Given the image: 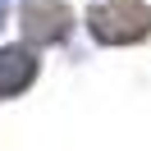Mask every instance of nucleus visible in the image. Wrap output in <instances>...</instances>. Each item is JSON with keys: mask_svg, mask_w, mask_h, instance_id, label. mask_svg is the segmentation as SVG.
<instances>
[{"mask_svg": "<svg viewBox=\"0 0 151 151\" xmlns=\"http://www.w3.org/2000/svg\"><path fill=\"white\" fill-rule=\"evenodd\" d=\"M92 37L110 41V46H124V41H142L151 32V9L137 5V0H110L101 9H92Z\"/></svg>", "mask_w": 151, "mask_h": 151, "instance_id": "nucleus-1", "label": "nucleus"}, {"mask_svg": "<svg viewBox=\"0 0 151 151\" xmlns=\"http://www.w3.org/2000/svg\"><path fill=\"white\" fill-rule=\"evenodd\" d=\"M69 19H73V14H69L60 0H32V5H23V37H28L32 46L64 41Z\"/></svg>", "mask_w": 151, "mask_h": 151, "instance_id": "nucleus-2", "label": "nucleus"}, {"mask_svg": "<svg viewBox=\"0 0 151 151\" xmlns=\"http://www.w3.org/2000/svg\"><path fill=\"white\" fill-rule=\"evenodd\" d=\"M32 78H37L32 50H23V46H5L0 50V96H19Z\"/></svg>", "mask_w": 151, "mask_h": 151, "instance_id": "nucleus-3", "label": "nucleus"}, {"mask_svg": "<svg viewBox=\"0 0 151 151\" xmlns=\"http://www.w3.org/2000/svg\"><path fill=\"white\" fill-rule=\"evenodd\" d=\"M0 9H5V0H0Z\"/></svg>", "mask_w": 151, "mask_h": 151, "instance_id": "nucleus-4", "label": "nucleus"}]
</instances>
